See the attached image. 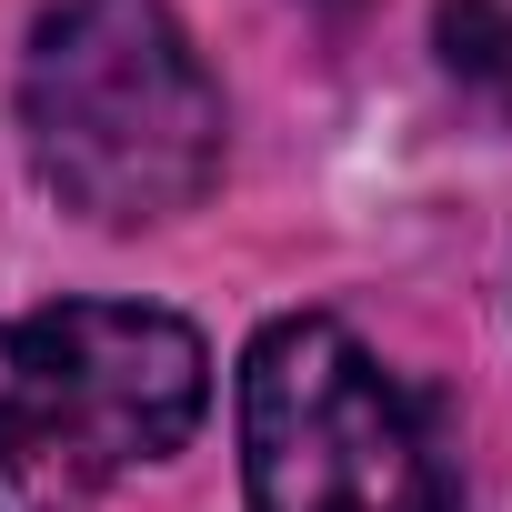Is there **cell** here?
Returning a JSON list of instances; mask_svg holds the SVG:
<instances>
[{
  "instance_id": "cell-1",
  "label": "cell",
  "mask_w": 512,
  "mask_h": 512,
  "mask_svg": "<svg viewBox=\"0 0 512 512\" xmlns=\"http://www.w3.org/2000/svg\"><path fill=\"white\" fill-rule=\"evenodd\" d=\"M21 131L61 211L101 231L181 221L221 181V91L171 0H51L21 61Z\"/></svg>"
},
{
  "instance_id": "cell-2",
  "label": "cell",
  "mask_w": 512,
  "mask_h": 512,
  "mask_svg": "<svg viewBox=\"0 0 512 512\" xmlns=\"http://www.w3.org/2000/svg\"><path fill=\"white\" fill-rule=\"evenodd\" d=\"M211 402L201 332L151 302H51L0 322V512H91L171 462Z\"/></svg>"
},
{
  "instance_id": "cell-3",
  "label": "cell",
  "mask_w": 512,
  "mask_h": 512,
  "mask_svg": "<svg viewBox=\"0 0 512 512\" xmlns=\"http://www.w3.org/2000/svg\"><path fill=\"white\" fill-rule=\"evenodd\" d=\"M241 472L251 512H452L432 412L332 312L262 322L241 362Z\"/></svg>"
},
{
  "instance_id": "cell-4",
  "label": "cell",
  "mask_w": 512,
  "mask_h": 512,
  "mask_svg": "<svg viewBox=\"0 0 512 512\" xmlns=\"http://www.w3.org/2000/svg\"><path fill=\"white\" fill-rule=\"evenodd\" d=\"M432 31H442L452 81H472V91L512 121V0H442Z\"/></svg>"
},
{
  "instance_id": "cell-5",
  "label": "cell",
  "mask_w": 512,
  "mask_h": 512,
  "mask_svg": "<svg viewBox=\"0 0 512 512\" xmlns=\"http://www.w3.org/2000/svg\"><path fill=\"white\" fill-rule=\"evenodd\" d=\"M322 11H352V0H322Z\"/></svg>"
}]
</instances>
